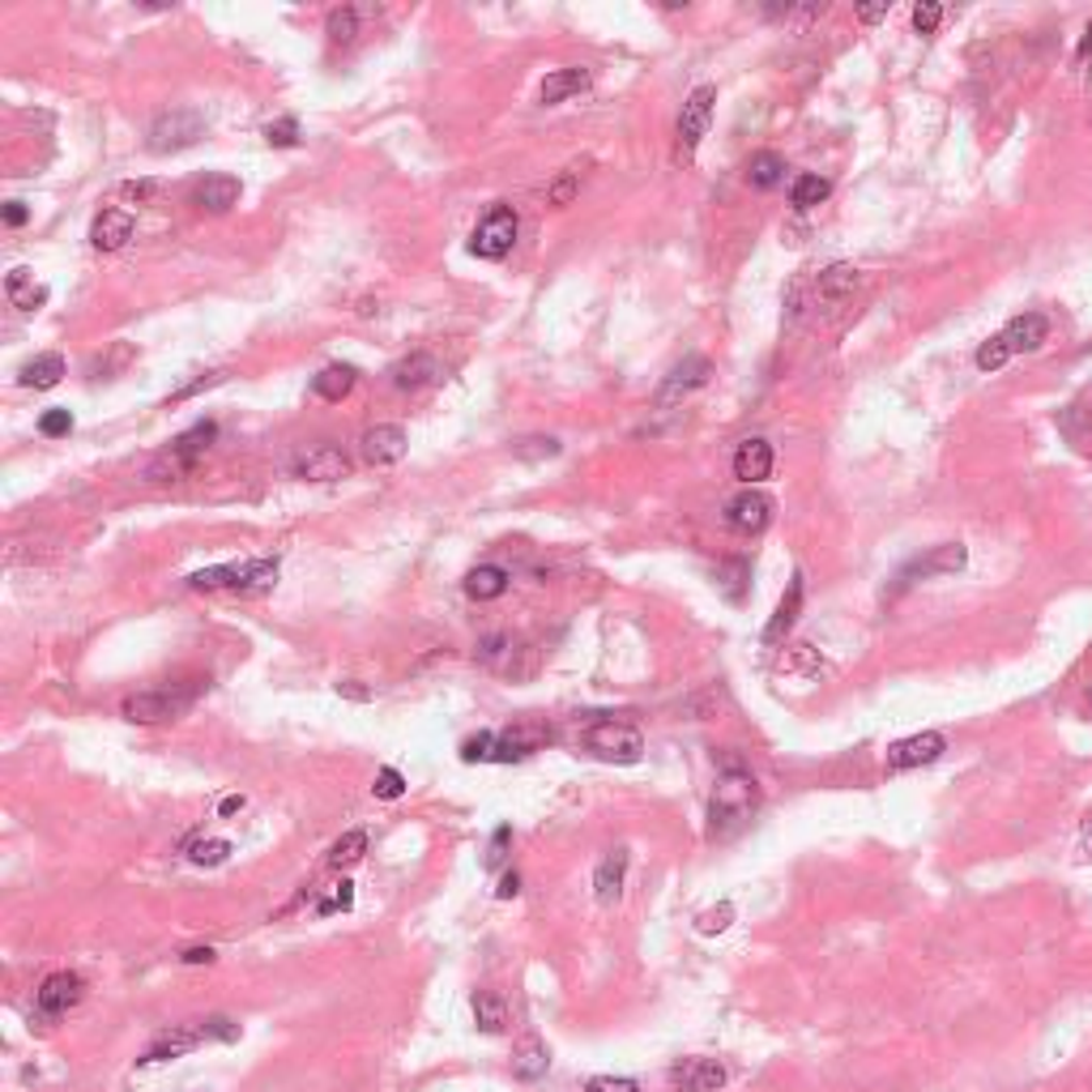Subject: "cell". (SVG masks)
<instances>
[{"mask_svg": "<svg viewBox=\"0 0 1092 1092\" xmlns=\"http://www.w3.org/2000/svg\"><path fill=\"white\" fill-rule=\"evenodd\" d=\"M755 806H759L755 776L738 764H725V772L717 776L712 798H708V840H729L734 832H742L751 823Z\"/></svg>", "mask_w": 1092, "mask_h": 1092, "instance_id": "cell-1", "label": "cell"}, {"mask_svg": "<svg viewBox=\"0 0 1092 1092\" xmlns=\"http://www.w3.org/2000/svg\"><path fill=\"white\" fill-rule=\"evenodd\" d=\"M580 746L606 764H636L644 755V734H640V725H631L623 717H597L584 725Z\"/></svg>", "mask_w": 1092, "mask_h": 1092, "instance_id": "cell-2", "label": "cell"}, {"mask_svg": "<svg viewBox=\"0 0 1092 1092\" xmlns=\"http://www.w3.org/2000/svg\"><path fill=\"white\" fill-rule=\"evenodd\" d=\"M213 435H218V427H213V422H196V427H188L183 435H175V439H171V448H162V452L149 461V478H154V482H175V478H183V473L205 456V448L213 444Z\"/></svg>", "mask_w": 1092, "mask_h": 1092, "instance_id": "cell-3", "label": "cell"}, {"mask_svg": "<svg viewBox=\"0 0 1092 1092\" xmlns=\"http://www.w3.org/2000/svg\"><path fill=\"white\" fill-rule=\"evenodd\" d=\"M145 136H149L145 145L154 154H179V149H188V145H196L205 136V115L192 111V107H171V111L154 115Z\"/></svg>", "mask_w": 1092, "mask_h": 1092, "instance_id": "cell-4", "label": "cell"}, {"mask_svg": "<svg viewBox=\"0 0 1092 1092\" xmlns=\"http://www.w3.org/2000/svg\"><path fill=\"white\" fill-rule=\"evenodd\" d=\"M196 687H154V691H136L124 700V717L136 725H162L188 712Z\"/></svg>", "mask_w": 1092, "mask_h": 1092, "instance_id": "cell-5", "label": "cell"}, {"mask_svg": "<svg viewBox=\"0 0 1092 1092\" xmlns=\"http://www.w3.org/2000/svg\"><path fill=\"white\" fill-rule=\"evenodd\" d=\"M516 230H520L516 209H512V205H491L486 218H482V222L473 226V235H469V252H473L478 260H503V256L512 252V243H516Z\"/></svg>", "mask_w": 1092, "mask_h": 1092, "instance_id": "cell-6", "label": "cell"}, {"mask_svg": "<svg viewBox=\"0 0 1092 1092\" xmlns=\"http://www.w3.org/2000/svg\"><path fill=\"white\" fill-rule=\"evenodd\" d=\"M712 102H717V90L712 85H695L678 111V149L682 158H695L700 141L708 136V124H712Z\"/></svg>", "mask_w": 1092, "mask_h": 1092, "instance_id": "cell-7", "label": "cell"}, {"mask_svg": "<svg viewBox=\"0 0 1092 1092\" xmlns=\"http://www.w3.org/2000/svg\"><path fill=\"white\" fill-rule=\"evenodd\" d=\"M290 469H294L299 478H307V482H337V478H346V473L354 469V461H350L337 444H311V448L294 452Z\"/></svg>", "mask_w": 1092, "mask_h": 1092, "instance_id": "cell-8", "label": "cell"}, {"mask_svg": "<svg viewBox=\"0 0 1092 1092\" xmlns=\"http://www.w3.org/2000/svg\"><path fill=\"white\" fill-rule=\"evenodd\" d=\"M943 751H947V738H943V734H934V729H926V734H909V738L892 742L883 764H887V772H909V768L934 764Z\"/></svg>", "mask_w": 1092, "mask_h": 1092, "instance_id": "cell-9", "label": "cell"}, {"mask_svg": "<svg viewBox=\"0 0 1092 1092\" xmlns=\"http://www.w3.org/2000/svg\"><path fill=\"white\" fill-rule=\"evenodd\" d=\"M205 1041H213L205 1019H192V1024L166 1028L162 1037H154V1041H149V1049L136 1058V1066H149V1062H166V1058H179V1054H188V1049H196V1045H205Z\"/></svg>", "mask_w": 1092, "mask_h": 1092, "instance_id": "cell-10", "label": "cell"}, {"mask_svg": "<svg viewBox=\"0 0 1092 1092\" xmlns=\"http://www.w3.org/2000/svg\"><path fill=\"white\" fill-rule=\"evenodd\" d=\"M405 448H410V435H405V427H397V422H375V427H367L363 439H358V456H363L367 465H397V461L405 456Z\"/></svg>", "mask_w": 1092, "mask_h": 1092, "instance_id": "cell-11", "label": "cell"}, {"mask_svg": "<svg viewBox=\"0 0 1092 1092\" xmlns=\"http://www.w3.org/2000/svg\"><path fill=\"white\" fill-rule=\"evenodd\" d=\"M768 520H772V499H768L764 491H755V486L738 491V495L725 503V525H729L734 533H764Z\"/></svg>", "mask_w": 1092, "mask_h": 1092, "instance_id": "cell-12", "label": "cell"}, {"mask_svg": "<svg viewBox=\"0 0 1092 1092\" xmlns=\"http://www.w3.org/2000/svg\"><path fill=\"white\" fill-rule=\"evenodd\" d=\"M542 742H550V729H546L542 721H516V725H508V729L495 734L491 759H495V764H512V759L533 755Z\"/></svg>", "mask_w": 1092, "mask_h": 1092, "instance_id": "cell-13", "label": "cell"}, {"mask_svg": "<svg viewBox=\"0 0 1092 1092\" xmlns=\"http://www.w3.org/2000/svg\"><path fill=\"white\" fill-rule=\"evenodd\" d=\"M708 375H712V363L704 358V354H687L665 380H661V388H657V405H674V401H682L687 392H695V388H704L708 384Z\"/></svg>", "mask_w": 1092, "mask_h": 1092, "instance_id": "cell-14", "label": "cell"}, {"mask_svg": "<svg viewBox=\"0 0 1092 1092\" xmlns=\"http://www.w3.org/2000/svg\"><path fill=\"white\" fill-rule=\"evenodd\" d=\"M77 998H81V977L77 973H51L38 985L34 1007H38L43 1019H60V1015H68V1007H77Z\"/></svg>", "mask_w": 1092, "mask_h": 1092, "instance_id": "cell-15", "label": "cell"}, {"mask_svg": "<svg viewBox=\"0 0 1092 1092\" xmlns=\"http://www.w3.org/2000/svg\"><path fill=\"white\" fill-rule=\"evenodd\" d=\"M674 1092H717L725 1083V1066L717 1058H682L670 1066Z\"/></svg>", "mask_w": 1092, "mask_h": 1092, "instance_id": "cell-16", "label": "cell"}, {"mask_svg": "<svg viewBox=\"0 0 1092 1092\" xmlns=\"http://www.w3.org/2000/svg\"><path fill=\"white\" fill-rule=\"evenodd\" d=\"M964 559H968V550H964L960 542H943V546H934L930 555H917L909 567H900V576H896V589L913 584L917 576H934V572H960V567H964Z\"/></svg>", "mask_w": 1092, "mask_h": 1092, "instance_id": "cell-17", "label": "cell"}, {"mask_svg": "<svg viewBox=\"0 0 1092 1092\" xmlns=\"http://www.w3.org/2000/svg\"><path fill=\"white\" fill-rule=\"evenodd\" d=\"M444 375V367H439V358H431V354H405V358H397L392 367H388V380H392V388H401V392H418V388H427V384H435Z\"/></svg>", "mask_w": 1092, "mask_h": 1092, "instance_id": "cell-18", "label": "cell"}, {"mask_svg": "<svg viewBox=\"0 0 1092 1092\" xmlns=\"http://www.w3.org/2000/svg\"><path fill=\"white\" fill-rule=\"evenodd\" d=\"M1002 341H1007V350L1011 354H1032V350H1041L1045 341H1049V320L1041 316V311H1024V316H1011L1007 320V328H1002Z\"/></svg>", "mask_w": 1092, "mask_h": 1092, "instance_id": "cell-19", "label": "cell"}, {"mask_svg": "<svg viewBox=\"0 0 1092 1092\" xmlns=\"http://www.w3.org/2000/svg\"><path fill=\"white\" fill-rule=\"evenodd\" d=\"M772 444L768 439H742L738 448H734V478L738 482H746V486H755V482H764L768 473H772Z\"/></svg>", "mask_w": 1092, "mask_h": 1092, "instance_id": "cell-20", "label": "cell"}, {"mask_svg": "<svg viewBox=\"0 0 1092 1092\" xmlns=\"http://www.w3.org/2000/svg\"><path fill=\"white\" fill-rule=\"evenodd\" d=\"M239 192H243V183L235 175H205L192 188V205H200L209 213H226L230 205H239Z\"/></svg>", "mask_w": 1092, "mask_h": 1092, "instance_id": "cell-21", "label": "cell"}, {"mask_svg": "<svg viewBox=\"0 0 1092 1092\" xmlns=\"http://www.w3.org/2000/svg\"><path fill=\"white\" fill-rule=\"evenodd\" d=\"M627 862H631V853L619 845V849H610L601 862H597V870H593V892H597V904H614L619 896H623V874H627Z\"/></svg>", "mask_w": 1092, "mask_h": 1092, "instance_id": "cell-22", "label": "cell"}, {"mask_svg": "<svg viewBox=\"0 0 1092 1092\" xmlns=\"http://www.w3.org/2000/svg\"><path fill=\"white\" fill-rule=\"evenodd\" d=\"M128 239H132V213H124V209H102L90 226V243L98 252H119Z\"/></svg>", "mask_w": 1092, "mask_h": 1092, "instance_id": "cell-23", "label": "cell"}, {"mask_svg": "<svg viewBox=\"0 0 1092 1092\" xmlns=\"http://www.w3.org/2000/svg\"><path fill=\"white\" fill-rule=\"evenodd\" d=\"M798 610H802V572L789 576V584H785V593H781V601H776V610L764 627V644H781V636L798 623Z\"/></svg>", "mask_w": 1092, "mask_h": 1092, "instance_id": "cell-24", "label": "cell"}, {"mask_svg": "<svg viewBox=\"0 0 1092 1092\" xmlns=\"http://www.w3.org/2000/svg\"><path fill=\"white\" fill-rule=\"evenodd\" d=\"M4 294H9V303H13L17 311H34V307H43V303H47V286H43V282H34V273H30L26 264L9 269V277H4Z\"/></svg>", "mask_w": 1092, "mask_h": 1092, "instance_id": "cell-25", "label": "cell"}, {"mask_svg": "<svg viewBox=\"0 0 1092 1092\" xmlns=\"http://www.w3.org/2000/svg\"><path fill=\"white\" fill-rule=\"evenodd\" d=\"M64 380V358L60 354H34L30 363H21L17 384L21 388H55Z\"/></svg>", "mask_w": 1092, "mask_h": 1092, "instance_id": "cell-26", "label": "cell"}, {"mask_svg": "<svg viewBox=\"0 0 1092 1092\" xmlns=\"http://www.w3.org/2000/svg\"><path fill=\"white\" fill-rule=\"evenodd\" d=\"M354 384H358V371H354L350 363H328V367L311 380V392L324 397V401H341V397L354 392Z\"/></svg>", "mask_w": 1092, "mask_h": 1092, "instance_id": "cell-27", "label": "cell"}, {"mask_svg": "<svg viewBox=\"0 0 1092 1092\" xmlns=\"http://www.w3.org/2000/svg\"><path fill=\"white\" fill-rule=\"evenodd\" d=\"M857 269L853 264H828L823 273H819V282H815V294H819V303H840L845 294H853L857 290Z\"/></svg>", "mask_w": 1092, "mask_h": 1092, "instance_id": "cell-28", "label": "cell"}, {"mask_svg": "<svg viewBox=\"0 0 1092 1092\" xmlns=\"http://www.w3.org/2000/svg\"><path fill=\"white\" fill-rule=\"evenodd\" d=\"M465 593H469L473 601H495V597L508 593V572L495 567V563H478V567L465 576Z\"/></svg>", "mask_w": 1092, "mask_h": 1092, "instance_id": "cell-29", "label": "cell"}, {"mask_svg": "<svg viewBox=\"0 0 1092 1092\" xmlns=\"http://www.w3.org/2000/svg\"><path fill=\"white\" fill-rule=\"evenodd\" d=\"M580 90H589V68H559V73H550V77L542 81L537 98L550 107V102H563V98H572V94H580Z\"/></svg>", "mask_w": 1092, "mask_h": 1092, "instance_id": "cell-30", "label": "cell"}, {"mask_svg": "<svg viewBox=\"0 0 1092 1092\" xmlns=\"http://www.w3.org/2000/svg\"><path fill=\"white\" fill-rule=\"evenodd\" d=\"M785 171H789V166H785V158H781L776 149H759V154L746 158V183H751V188H764V192H768V188H776V183L785 179Z\"/></svg>", "mask_w": 1092, "mask_h": 1092, "instance_id": "cell-31", "label": "cell"}, {"mask_svg": "<svg viewBox=\"0 0 1092 1092\" xmlns=\"http://www.w3.org/2000/svg\"><path fill=\"white\" fill-rule=\"evenodd\" d=\"M546 1066H550V1049L537 1037H525L512 1049V1075L516 1079H537V1075H546Z\"/></svg>", "mask_w": 1092, "mask_h": 1092, "instance_id": "cell-32", "label": "cell"}, {"mask_svg": "<svg viewBox=\"0 0 1092 1092\" xmlns=\"http://www.w3.org/2000/svg\"><path fill=\"white\" fill-rule=\"evenodd\" d=\"M746 584H751V563L746 559H721L717 563V589L725 593V601H742L746 597Z\"/></svg>", "mask_w": 1092, "mask_h": 1092, "instance_id": "cell-33", "label": "cell"}, {"mask_svg": "<svg viewBox=\"0 0 1092 1092\" xmlns=\"http://www.w3.org/2000/svg\"><path fill=\"white\" fill-rule=\"evenodd\" d=\"M363 853H367V832L363 828H350V832H341L337 840H333V849H328V870H346V866H354V862H363Z\"/></svg>", "mask_w": 1092, "mask_h": 1092, "instance_id": "cell-34", "label": "cell"}, {"mask_svg": "<svg viewBox=\"0 0 1092 1092\" xmlns=\"http://www.w3.org/2000/svg\"><path fill=\"white\" fill-rule=\"evenodd\" d=\"M183 853L192 866H222L230 857V840H218V836L205 840L200 832H192V836H183Z\"/></svg>", "mask_w": 1092, "mask_h": 1092, "instance_id": "cell-35", "label": "cell"}, {"mask_svg": "<svg viewBox=\"0 0 1092 1092\" xmlns=\"http://www.w3.org/2000/svg\"><path fill=\"white\" fill-rule=\"evenodd\" d=\"M473 1019H478V1028L482 1032H503V1024H508V1002L495 994V990H478L473 994Z\"/></svg>", "mask_w": 1092, "mask_h": 1092, "instance_id": "cell-36", "label": "cell"}, {"mask_svg": "<svg viewBox=\"0 0 1092 1092\" xmlns=\"http://www.w3.org/2000/svg\"><path fill=\"white\" fill-rule=\"evenodd\" d=\"M828 192H832V183H828L823 175H798V179H793V188H789V205H793L798 213H806V209L823 205V200H828Z\"/></svg>", "mask_w": 1092, "mask_h": 1092, "instance_id": "cell-37", "label": "cell"}, {"mask_svg": "<svg viewBox=\"0 0 1092 1092\" xmlns=\"http://www.w3.org/2000/svg\"><path fill=\"white\" fill-rule=\"evenodd\" d=\"M273 584H277V559H252V563H243V580L235 593L256 597V593H269Z\"/></svg>", "mask_w": 1092, "mask_h": 1092, "instance_id": "cell-38", "label": "cell"}, {"mask_svg": "<svg viewBox=\"0 0 1092 1092\" xmlns=\"http://www.w3.org/2000/svg\"><path fill=\"white\" fill-rule=\"evenodd\" d=\"M324 34H328L333 47H350V43L358 38V9H354V4L333 9V13L324 17Z\"/></svg>", "mask_w": 1092, "mask_h": 1092, "instance_id": "cell-39", "label": "cell"}, {"mask_svg": "<svg viewBox=\"0 0 1092 1092\" xmlns=\"http://www.w3.org/2000/svg\"><path fill=\"white\" fill-rule=\"evenodd\" d=\"M243 580V563H222V567H205L188 576V589H239Z\"/></svg>", "mask_w": 1092, "mask_h": 1092, "instance_id": "cell-40", "label": "cell"}, {"mask_svg": "<svg viewBox=\"0 0 1092 1092\" xmlns=\"http://www.w3.org/2000/svg\"><path fill=\"white\" fill-rule=\"evenodd\" d=\"M1007 358H1011V350H1007L1002 333H994L990 341H981V346H977V367H981V371H998Z\"/></svg>", "mask_w": 1092, "mask_h": 1092, "instance_id": "cell-41", "label": "cell"}, {"mask_svg": "<svg viewBox=\"0 0 1092 1092\" xmlns=\"http://www.w3.org/2000/svg\"><path fill=\"white\" fill-rule=\"evenodd\" d=\"M729 921H734V904H729V900H721L717 909H704V913L695 917V930H700V934H721Z\"/></svg>", "mask_w": 1092, "mask_h": 1092, "instance_id": "cell-42", "label": "cell"}, {"mask_svg": "<svg viewBox=\"0 0 1092 1092\" xmlns=\"http://www.w3.org/2000/svg\"><path fill=\"white\" fill-rule=\"evenodd\" d=\"M264 141H269V145H277V149L299 145V119H294V115H282L277 124H269V128H264Z\"/></svg>", "mask_w": 1092, "mask_h": 1092, "instance_id": "cell-43", "label": "cell"}, {"mask_svg": "<svg viewBox=\"0 0 1092 1092\" xmlns=\"http://www.w3.org/2000/svg\"><path fill=\"white\" fill-rule=\"evenodd\" d=\"M576 192H580V175H576V171H563V175H559V179H555V183H550V192H546V200H550V205H559V209H563V205H572V200H576Z\"/></svg>", "mask_w": 1092, "mask_h": 1092, "instance_id": "cell-44", "label": "cell"}, {"mask_svg": "<svg viewBox=\"0 0 1092 1092\" xmlns=\"http://www.w3.org/2000/svg\"><path fill=\"white\" fill-rule=\"evenodd\" d=\"M512 452H516V456H525V461H537V456H559V439H550V435H533V439H520V444H512Z\"/></svg>", "mask_w": 1092, "mask_h": 1092, "instance_id": "cell-45", "label": "cell"}, {"mask_svg": "<svg viewBox=\"0 0 1092 1092\" xmlns=\"http://www.w3.org/2000/svg\"><path fill=\"white\" fill-rule=\"evenodd\" d=\"M371 793H375V798H384V802H392V798H401V793H405V776H401L397 768H380V772H375Z\"/></svg>", "mask_w": 1092, "mask_h": 1092, "instance_id": "cell-46", "label": "cell"}, {"mask_svg": "<svg viewBox=\"0 0 1092 1092\" xmlns=\"http://www.w3.org/2000/svg\"><path fill=\"white\" fill-rule=\"evenodd\" d=\"M491 751H495V734H491V729H482V734H473V738L461 742V759H465V764L491 759Z\"/></svg>", "mask_w": 1092, "mask_h": 1092, "instance_id": "cell-47", "label": "cell"}, {"mask_svg": "<svg viewBox=\"0 0 1092 1092\" xmlns=\"http://www.w3.org/2000/svg\"><path fill=\"white\" fill-rule=\"evenodd\" d=\"M337 909H341V913H346V909H354V883H346V879L333 887V896H328V900H320V904H316V913H320V917H328V913H337Z\"/></svg>", "mask_w": 1092, "mask_h": 1092, "instance_id": "cell-48", "label": "cell"}, {"mask_svg": "<svg viewBox=\"0 0 1092 1092\" xmlns=\"http://www.w3.org/2000/svg\"><path fill=\"white\" fill-rule=\"evenodd\" d=\"M584 1092H640L636 1079H623V1075H593L584 1083Z\"/></svg>", "mask_w": 1092, "mask_h": 1092, "instance_id": "cell-49", "label": "cell"}, {"mask_svg": "<svg viewBox=\"0 0 1092 1092\" xmlns=\"http://www.w3.org/2000/svg\"><path fill=\"white\" fill-rule=\"evenodd\" d=\"M938 21H943V4H917L913 9V26H917V34H934L938 30Z\"/></svg>", "mask_w": 1092, "mask_h": 1092, "instance_id": "cell-50", "label": "cell"}, {"mask_svg": "<svg viewBox=\"0 0 1092 1092\" xmlns=\"http://www.w3.org/2000/svg\"><path fill=\"white\" fill-rule=\"evenodd\" d=\"M38 431L51 435V439H55V435H68V431H73V414H68V410H47V414L38 418Z\"/></svg>", "mask_w": 1092, "mask_h": 1092, "instance_id": "cell-51", "label": "cell"}, {"mask_svg": "<svg viewBox=\"0 0 1092 1092\" xmlns=\"http://www.w3.org/2000/svg\"><path fill=\"white\" fill-rule=\"evenodd\" d=\"M222 375H226V371H209V375H196V380H192V384H183V388H175V392H171V397H166V401H183V397H192V392H200V388H213V384H218V380H222Z\"/></svg>", "mask_w": 1092, "mask_h": 1092, "instance_id": "cell-52", "label": "cell"}, {"mask_svg": "<svg viewBox=\"0 0 1092 1092\" xmlns=\"http://www.w3.org/2000/svg\"><path fill=\"white\" fill-rule=\"evenodd\" d=\"M119 192H124L128 200H136V205H141V200H149V196L158 192V179H128Z\"/></svg>", "mask_w": 1092, "mask_h": 1092, "instance_id": "cell-53", "label": "cell"}, {"mask_svg": "<svg viewBox=\"0 0 1092 1092\" xmlns=\"http://www.w3.org/2000/svg\"><path fill=\"white\" fill-rule=\"evenodd\" d=\"M508 840H512V828H495V836H491V849H486V866H499V862H503V849H508Z\"/></svg>", "mask_w": 1092, "mask_h": 1092, "instance_id": "cell-54", "label": "cell"}, {"mask_svg": "<svg viewBox=\"0 0 1092 1092\" xmlns=\"http://www.w3.org/2000/svg\"><path fill=\"white\" fill-rule=\"evenodd\" d=\"M337 695H346V700H354V704H367V700H371V691H367L358 678H341V682H337Z\"/></svg>", "mask_w": 1092, "mask_h": 1092, "instance_id": "cell-55", "label": "cell"}, {"mask_svg": "<svg viewBox=\"0 0 1092 1092\" xmlns=\"http://www.w3.org/2000/svg\"><path fill=\"white\" fill-rule=\"evenodd\" d=\"M243 806H247V798H243V793H226V798L218 802V819H230V815H239Z\"/></svg>", "mask_w": 1092, "mask_h": 1092, "instance_id": "cell-56", "label": "cell"}, {"mask_svg": "<svg viewBox=\"0 0 1092 1092\" xmlns=\"http://www.w3.org/2000/svg\"><path fill=\"white\" fill-rule=\"evenodd\" d=\"M26 218H30V209H26L21 200H9V205H4V226H26Z\"/></svg>", "mask_w": 1092, "mask_h": 1092, "instance_id": "cell-57", "label": "cell"}, {"mask_svg": "<svg viewBox=\"0 0 1092 1092\" xmlns=\"http://www.w3.org/2000/svg\"><path fill=\"white\" fill-rule=\"evenodd\" d=\"M516 892H520V874H516V870H508V874H503V879H499V887H495V896H499V900H512V896H516Z\"/></svg>", "mask_w": 1092, "mask_h": 1092, "instance_id": "cell-58", "label": "cell"}, {"mask_svg": "<svg viewBox=\"0 0 1092 1092\" xmlns=\"http://www.w3.org/2000/svg\"><path fill=\"white\" fill-rule=\"evenodd\" d=\"M179 964H213V947H188L179 956Z\"/></svg>", "mask_w": 1092, "mask_h": 1092, "instance_id": "cell-59", "label": "cell"}, {"mask_svg": "<svg viewBox=\"0 0 1092 1092\" xmlns=\"http://www.w3.org/2000/svg\"><path fill=\"white\" fill-rule=\"evenodd\" d=\"M1079 849L1092 857V806L1083 810V823H1079Z\"/></svg>", "mask_w": 1092, "mask_h": 1092, "instance_id": "cell-60", "label": "cell"}, {"mask_svg": "<svg viewBox=\"0 0 1092 1092\" xmlns=\"http://www.w3.org/2000/svg\"><path fill=\"white\" fill-rule=\"evenodd\" d=\"M883 13H887V4H874V9H857V17H862L866 26H870V21H879Z\"/></svg>", "mask_w": 1092, "mask_h": 1092, "instance_id": "cell-61", "label": "cell"}, {"mask_svg": "<svg viewBox=\"0 0 1092 1092\" xmlns=\"http://www.w3.org/2000/svg\"><path fill=\"white\" fill-rule=\"evenodd\" d=\"M1092 51V21H1088V30H1083V38H1079V47H1075V60H1083Z\"/></svg>", "mask_w": 1092, "mask_h": 1092, "instance_id": "cell-62", "label": "cell"}]
</instances>
